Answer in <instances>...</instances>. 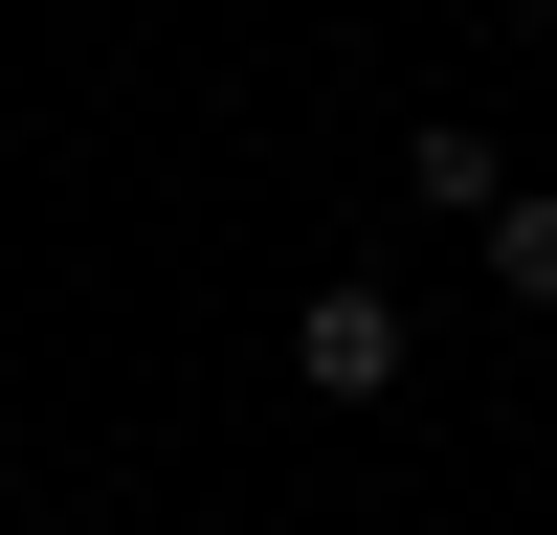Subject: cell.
Here are the masks:
<instances>
[{"label": "cell", "instance_id": "obj_1", "mask_svg": "<svg viewBox=\"0 0 557 535\" xmlns=\"http://www.w3.org/2000/svg\"><path fill=\"white\" fill-rule=\"evenodd\" d=\"M290 380H312V401H380V380H401V312H380V290H312V312H290Z\"/></svg>", "mask_w": 557, "mask_h": 535}, {"label": "cell", "instance_id": "obj_2", "mask_svg": "<svg viewBox=\"0 0 557 535\" xmlns=\"http://www.w3.org/2000/svg\"><path fill=\"white\" fill-rule=\"evenodd\" d=\"M401 178H424V201H446V223H491V201H513V157H491V134H469V112H424V134H401Z\"/></svg>", "mask_w": 557, "mask_h": 535}, {"label": "cell", "instance_id": "obj_3", "mask_svg": "<svg viewBox=\"0 0 557 535\" xmlns=\"http://www.w3.org/2000/svg\"><path fill=\"white\" fill-rule=\"evenodd\" d=\"M469 246H491V290H513V312H557V201H535V178H513V201L469 223Z\"/></svg>", "mask_w": 557, "mask_h": 535}, {"label": "cell", "instance_id": "obj_4", "mask_svg": "<svg viewBox=\"0 0 557 535\" xmlns=\"http://www.w3.org/2000/svg\"><path fill=\"white\" fill-rule=\"evenodd\" d=\"M491 23H557V0H491Z\"/></svg>", "mask_w": 557, "mask_h": 535}]
</instances>
